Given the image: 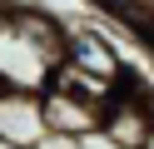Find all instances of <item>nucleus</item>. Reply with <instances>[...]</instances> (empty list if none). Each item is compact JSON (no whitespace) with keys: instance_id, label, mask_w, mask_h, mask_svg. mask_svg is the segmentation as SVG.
Instances as JSON below:
<instances>
[{"instance_id":"obj_1","label":"nucleus","mask_w":154,"mask_h":149,"mask_svg":"<svg viewBox=\"0 0 154 149\" xmlns=\"http://www.w3.org/2000/svg\"><path fill=\"white\" fill-rule=\"evenodd\" d=\"M65 35L70 20H60L55 10L10 0L0 20V89L40 99L55 85V70L65 65Z\"/></svg>"},{"instance_id":"obj_2","label":"nucleus","mask_w":154,"mask_h":149,"mask_svg":"<svg viewBox=\"0 0 154 149\" xmlns=\"http://www.w3.org/2000/svg\"><path fill=\"white\" fill-rule=\"evenodd\" d=\"M65 65H70L75 75L94 79V85H104V89H114L129 75L124 55L114 50V40L104 35L100 25H70V35H65Z\"/></svg>"},{"instance_id":"obj_3","label":"nucleus","mask_w":154,"mask_h":149,"mask_svg":"<svg viewBox=\"0 0 154 149\" xmlns=\"http://www.w3.org/2000/svg\"><path fill=\"white\" fill-rule=\"evenodd\" d=\"M40 114H45V129H50V139H90L100 134V119H104V104H94V99L75 95V89H60L50 85L40 95Z\"/></svg>"},{"instance_id":"obj_4","label":"nucleus","mask_w":154,"mask_h":149,"mask_svg":"<svg viewBox=\"0 0 154 149\" xmlns=\"http://www.w3.org/2000/svg\"><path fill=\"white\" fill-rule=\"evenodd\" d=\"M0 144H10V149H45L50 144V129H45V114H40L35 95L0 89Z\"/></svg>"},{"instance_id":"obj_5","label":"nucleus","mask_w":154,"mask_h":149,"mask_svg":"<svg viewBox=\"0 0 154 149\" xmlns=\"http://www.w3.org/2000/svg\"><path fill=\"white\" fill-rule=\"evenodd\" d=\"M144 114H149V124H154V89H144Z\"/></svg>"},{"instance_id":"obj_6","label":"nucleus","mask_w":154,"mask_h":149,"mask_svg":"<svg viewBox=\"0 0 154 149\" xmlns=\"http://www.w3.org/2000/svg\"><path fill=\"white\" fill-rule=\"evenodd\" d=\"M94 5H100V10H114V5H119V0H94Z\"/></svg>"},{"instance_id":"obj_7","label":"nucleus","mask_w":154,"mask_h":149,"mask_svg":"<svg viewBox=\"0 0 154 149\" xmlns=\"http://www.w3.org/2000/svg\"><path fill=\"white\" fill-rule=\"evenodd\" d=\"M0 149H10V144H0Z\"/></svg>"}]
</instances>
